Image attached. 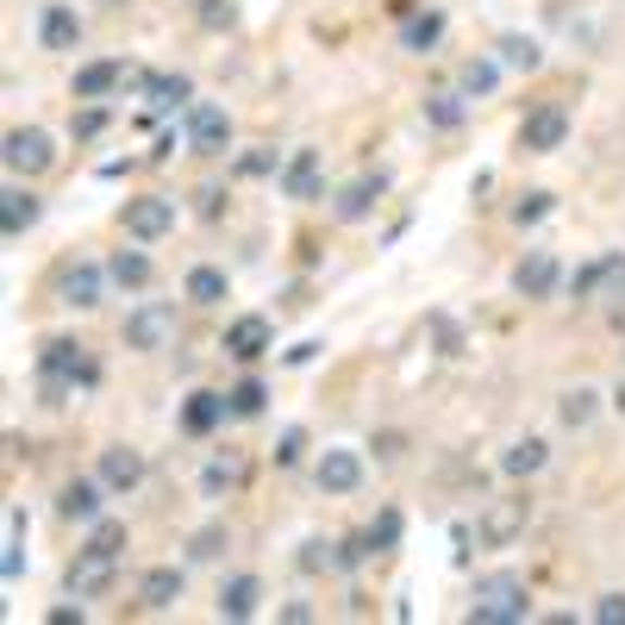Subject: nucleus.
<instances>
[{"instance_id":"30","label":"nucleus","mask_w":625,"mask_h":625,"mask_svg":"<svg viewBox=\"0 0 625 625\" xmlns=\"http://www.w3.org/2000/svg\"><path fill=\"white\" fill-rule=\"evenodd\" d=\"M263 400H270V388H263L257 375H245V382L225 395V407H232V420H257V413H263Z\"/></svg>"},{"instance_id":"22","label":"nucleus","mask_w":625,"mask_h":625,"mask_svg":"<svg viewBox=\"0 0 625 625\" xmlns=\"http://www.w3.org/2000/svg\"><path fill=\"white\" fill-rule=\"evenodd\" d=\"M38 213H45V207H38V195H25V188H7V195H0V225H7V238L32 232Z\"/></svg>"},{"instance_id":"35","label":"nucleus","mask_w":625,"mask_h":625,"mask_svg":"<svg viewBox=\"0 0 625 625\" xmlns=\"http://www.w3.org/2000/svg\"><path fill=\"white\" fill-rule=\"evenodd\" d=\"M82 550L120 557V550H125V520H95V532H88V545H82Z\"/></svg>"},{"instance_id":"9","label":"nucleus","mask_w":625,"mask_h":625,"mask_svg":"<svg viewBox=\"0 0 625 625\" xmlns=\"http://www.w3.org/2000/svg\"><path fill=\"white\" fill-rule=\"evenodd\" d=\"M325 495H357L363 488V457L357 450H320V470H313Z\"/></svg>"},{"instance_id":"28","label":"nucleus","mask_w":625,"mask_h":625,"mask_svg":"<svg viewBox=\"0 0 625 625\" xmlns=\"http://www.w3.org/2000/svg\"><path fill=\"white\" fill-rule=\"evenodd\" d=\"M545 457H550L545 438H520V445L500 457V470H507V475H538V470H545Z\"/></svg>"},{"instance_id":"14","label":"nucleus","mask_w":625,"mask_h":625,"mask_svg":"<svg viewBox=\"0 0 625 625\" xmlns=\"http://www.w3.org/2000/svg\"><path fill=\"white\" fill-rule=\"evenodd\" d=\"M38 45L45 50H75L82 45V20H75L63 0H50L45 13H38Z\"/></svg>"},{"instance_id":"2","label":"nucleus","mask_w":625,"mask_h":625,"mask_svg":"<svg viewBox=\"0 0 625 625\" xmlns=\"http://www.w3.org/2000/svg\"><path fill=\"white\" fill-rule=\"evenodd\" d=\"M38 370H45V388L50 395H70V388H95L100 370L88 363V350L75 345V338H45L38 350Z\"/></svg>"},{"instance_id":"34","label":"nucleus","mask_w":625,"mask_h":625,"mask_svg":"<svg viewBox=\"0 0 625 625\" xmlns=\"http://www.w3.org/2000/svg\"><path fill=\"white\" fill-rule=\"evenodd\" d=\"M225 545H232V532H225V520H213V525H200L195 538H188V557H195V563H213Z\"/></svg>"},{"instance_id":"33","label":"nucleus","mask_w":625,"mask_h":625,"mask_svg":"<svg viewBox=\"0 0 625 625\" xmlns=\"http://www.w3.org/2000/svg\"><path fill=\"white\" fill-rule=\"evenodd\" d=\"M463 113H470V107H463V95H432V100H425V125H438V132H457V125H463Z\"/></svg>"},{"instance_id":"4","label":"nucleus","mask_w":625,"mask_h":625,"mask_svg":"<svg viewBox=\"0 0 625 625\" xmlns=\"http://www.w3.org/2000/svg\"><path fill=\"white\" fill-rule=\"evenodd\" d=\"M57 163V138L45 125H13L7 132V170L13 175H45Z\"/></svg>"},{"instance_id":"7","label":"nucleus","mask_w":625,"mask_h":625,"mask_svg":"<svg viewBox=\"0 0 625 625\" xmlns=\"http://www.w3.org/2000/svg\"><path fill=\"white\" fill-rule=\"evenodd\" d=\"M275 350V325L263 313H245V320L225 325V357H238V363H257V357H270Z\"/></svg>"},{"instance_id":"40","label":"nucleus","mask_w":625,"mask_h":625,"mask_svg":"<svg viewBox=\"0 0 625 625\" xmlns=\"http://www.w3.org/2000/svg\"><path fill=\"white\" fill-rule=\"evenodd\" d=\"M238 175H250V182H257V175H275V150L270 145L245 150V157H238Z\"/></svg>"},{"instance_id":"26","label":"nucleus","mask_w":625,"mask_h":625,"mask_svg":"<svg viewBox=\"0 0 625 625\" xmlns=\"http://www.w3.org/2000/svg\"><path fill=\"white\" fill-rule=\"evenodd\" d=\"M107 275H113V282H120V288H150V257L145 250H113V263H107Z\"/></svg>"},{"instance_id":"15","label":"nucleus","mask_w":625,"mask_h":625,"mask_svg":"<svg viewBox=\"0 0 625 625\" xmlns=\"http://www.w3.org/2000/svg\"><path fill=\"white\" fill-rule=\"evenodd\" d=\"M282 195L288 200H320V150H295V157H288Z\"/></svg>"},{"instance_id":"29","label":"nucleus","mask_w":625,"mask_h":625,"mask_svg":"<svg viewBox=\"0 0 625 625\" xmlns=\"http://www.w3.org/2000/svg\"><path fill=\"white\" fill-rule=\"evenodd\" d=\"M188 300H195V307H220L225 300V270H213V263L188 270Z\"/></svg>"},{"instance_id":"19","label":"nucleus","mask_w":625,"mask_h":625,"mask_svg":"<svg viewBox=\"0 0 625 625\" xmlns=\"http://www.w3.org/2000/svg\"><path fill=\"white\" fill-rule=\"evenodd\" d=\"M225 413H232L225 395H207V388H200V395H188V407H182V432L207 438V432H220V425H225Z\"/></svg>"},{"instance_id":"11","label":"nucleus","mask_w":625,"mask_h":625,"mask_svg":"<svg viewBox=\"0 0 625 625\" xmlns=\"http://www.w3.org/2000/svg\"><path fill=\"white\" fill-rule=\"evenodd\" d=\"M113 563H120V557H100V550H75L70 575H63V582H70V595H75V600L100 595V588L113 582Z\"/></svg>"},{"instance_id":"27","label":"nucleus","mask_w":625,"mask_h":625,"mask_svg":"<svg viewBox=\"0 0 625 625\" xmlns=\"http://www.w3.org/2000/svg\"><path fill=\"white\" fill-rule=\"evenodd\" d=\"M500 63L532 75L538 63H545V45H538V38H525V32H507V38H500Z\"/></svg>"},{"instance_id":"3","label":"nucleus","mask_w":625,"mask_h":625,"mask_svg":"<svg viewBox=\"0 0 625 625\" xmlns=\"http://www.w3.org/2000/svg\"><path fill=\"white\" fill-rule=\"evenodd\" d=\"M125 238H138V245H157V238H170L175 232V200L170 195H138V200H125Z\"/></svg>"},{"instance_id":"13","label":"nucleus","mask_w":625,"mask_h":625,"mask_svg":"<svg viewBox=\"0 0 625 625\" xmlns=\"http://www.w3.org/2000/svg\"><path fill=\"white\" fill-rule=\"evenodd\" d=\"M100 482H107V495H132L138 482H145V457L138 450H100Z\"/></svg>"},{"instance_id":"48","label":"nucleus","mask_w":625,"mask_h":625,"mask_svg":"<svg viewBox=\"0 0 625 625\" xmlns=\"http://www.w3.org/2000/svg\"><path fill=\"white\" fill-rule=\"evenodd\" d=\"M220 207H225V188L207 182V188H200V213H207V220H220Z\"/></svg>"},{"instance_id":"12","label":"nucleus","mask_w":625,"mask_h":625,"mask_svg":"<svg viewBox=\"0 0 625 625\" xmlns=\"http://www.w3.org/2000/svg\"><path fill=\"white\" fill-rule=\"evenodd\" d=\"M532 520V500H495L488 520H482V545H513Z\"/></svg>"},{"instance_id":"47","label":"nucleus","mask_w":625,"mask_h":625,"mask_svg":"<svg viewBox=\"0 0 625 625\" xmlns=\"http://www.w3.org/2000/svg\"><path fill=\"white\" fill-rule=\"evenodd\" d=\"M320 350H325L320 338H300L295 350H282V363H313V357H320Z\"/></svg>"},{"instance_id":"16","label":"nucleus","mask_w":625,"mask_h":625,"mask_svg":"<svg viewBox=\"0 0 625 625\" xmlns=\"http://www.w3.org/2000/svg\"><path fill=\"white\" fill-rule=\"evenodd\" d=\"M100 282H107V275H100L95 263H70L63 282H57V300H63V307H100Z\"/></svg>"},{"instance_id":"20","label":"nucleus","mask_w":625,"mask_h":625,"mask_svg":"<svg viewBox=\"0 0 625 625\" xmlns=\"http://www.w3.org/2000/svg\"><path fill=\"white\" fill-rule=\"evenodd\" d=\"M257 600H263V582H257V575H232L220 588V620H250Z\"/></svg>"},{"instance_id":"6","label":"nucleus","mask_w":625,"mask_h":625,"mask_svg":"<svg viewBox=\"0 0 625 625\" xmlns=\"http://www.w3.org/2000/svg\"><path fill=\"white\" fill-rule=\"evenodd\" d=\"M225 145H232V113L213 107V100H195L188 107V150L195 157H225Z\"/></svg>"},{"instance_id":"43","label":"nucleus","mask_w":625,"mask_h":625,"mask_svg":"<svg viewBox=\"0 0 625 625\" xmlns=\"http://www.w3.org/2000/svg\"><path fill=\"white\" fill-rule=\"evenodd\" d=\"M95 132H107V107H82L75 113V138H95Z\"/></svg>"},{"instance_id":"10","label":"nucleus","mask_w":625,"mask_h":625,"mask_svg":"<svg viewBox=\"0 0 625 625\" xmlns=\"http://www.w3.org/2000/svg\"><path fill=\"white\" fill-rule=\"evenodd\" d=\"M570 138V113L550 100V107H538V113H525V125H520V150H557Z\"/></svg>"},{"instance_id":"42","label":"nucleus","mask_w":625,"mask_h":625,"mask_svg":"<svg viewBox=\"0 0 625 625\" xmlns=\"http://www.w3.org/2000/svg\"><path fill=\"white\" fill-rule=\"evenodd\" d=\"M545 213H550V195H525L520 207H513V220H520V225H538Z\"/></svg>"},{"instance_id":"50","label":"nucleus","mask_w":625,"mask_h":625,"mask_svg":"<svg viewBox=\"0 0 625 625\" xmlns=\"http://www.w3.org/2000/svg\"><path fill=\"white\" fill-rule=\"evenodd\" d=\"M613 407H620V413H625V382H620V395H613Z\"/></svg>"},{"instance_id":"46","label":"nucleus","mask_w":625,"mask_h":625,"mask_svg":"<svg viewBox=\"0 0 625 625\" xmlns=\"http://www.w3.org/2000/svg\"><path fill=\"white\" fill-rule=\"evenodd\" d=\"M0 575H7V582H20V575H25V538H13V545H7V557H0Z\"/></svg>"},{"instance_id":"17","label":"nucleus","mask_w":625,"mask_h":625,"mask_svg":"<svg viewBox=\"0 0 625 625\" xmlns=\"http://www.w3.org/2000/svg\"><path fill=\"white\" fill-rule=\"evenodd\" d=\"M145 100H150V113H170V107H195V82L182 70H163V75H150L145 82Z\"/></svg>"},{"instance_id":"18","label":"nucleus","mask_w":625,"mask_h":625,"mask_svg":"<svg viewBox=\"0 0 625 625\" xmlns=\"http://www.w3.org/2000/svg\"><path fill=\"white\" fill-rule=\"evenodd\" d=\"M513 288H520L525 300H545L550 288H557V257H550V250H532L520 270H513Z\"/></svg>"},{"instance_id":"41","label":"nucleus","mask_w":625,"mask_h":625,"mask_svg":"<svg viewBox=\"0 0 625 625\" xmlns=\"http://www.w3.org/2000/svg\"><path fill=\"white\" fill-rule=\"evenodd\" d=\"M300 450H307V432H300V425H288V432H282V445H275V463H282V470H295Z\"/></svg>"},{"instance_id":"31","label":"nucleus","mask_w":625,"mask_h":625,"mask_svg":"<svg viewBox=\"0 0 625 625\" xmlns=\"http://www.w3.org/2000/svg\"><path fill=\"white\" fill-rule=\"evenodd\" d=\"M495 82H500V63H495V57H470V63H463V95H470V100L495 95Z\"/></svg>"},{"instance_id":"21","label":"nucleus","mask_w":625,"mask_h":625,"mask_svg":"<svg viewBox=\"0 0 625 625\" xmlns=\"http://www.w3.org/2000/svg\"><path fill=\"white\" fill-rule=\"evenodd\" d=\"M100 488H107V482H70V488L57 495V513H63V520L95 525L100 520Z\"/></svg>"},{"instance_id":"44","label":"nucleus","mask_w":625,"mask_h":625,"mask_svg":"<svg viewBox=\"0 0 625 625\" xmlns=\"http://www.w3.org/2000/svg\"><path fill=\"white\" fill-rule=\"evenodd\" d=\"M595 620L600 625H625V595H600L595 600Z\"/></svg>"},{"instance_id":"32","label":"nucleus","mask_w":625,"mask_h":625,"mask_svg":"<svg viewBox=\"0 0 625 625\" xmlns=\"http://www.w3.org/2000/svg\"><path fill=\"white\" fill-rule=\"evenodd\" d=\"M238 482H245V463H238V457H213V463L200 470V488H207V495H225V488H238Z\"/></svg>"},{"instance_id":"45","label":"nucleus","mask_w":625,"mask_h":625,"mask_svg":"<svg viewBox=\"0 0 625 625\" xmlns=\"http://www.w3.org/2000/svg\"><path fill=\"white\" fill-rule=\"evenodd\" d=\"M363 557H370V532H363V538H345V545H338V570H357Z\"/></svg>"},{"instance_id":"24","label":"nucleus","mask_w":625,"mask_h":625,"mask_svg":"<svg viewBox=\"0 0 625 625\" xmlns=\"http://www.w3.org/2000/svg\"><path fill=\"white\" fill-rule=\"evenodd\" d=\"M182 582H188L182 570H150L145 582H138V600H145L150 613H163V607H175V600H182Z\"/></svg>"},{"instance_id":"23","label":"nucleus","mask_w":625,"mask_h":625,"mask_svg":"<svg viewBox=\"0 0 625 625\" xmlns=\"http://www.w3.org/2000/svg\"><path fill=\"white\" fill-rule=\"evenodd\" d=\"M125 88V63H88V70H75V100H100Z\"/></svg>"},{"instance_id":"39","label":"nucleus","mask_w":625,"mask_h":625,"mask_svg":"<svg viewBox=\"0 0 625 625\" xmlns=\"http://www.w3.org/2000/svg\"><path fill=\"white\" fill-rule=\"evenodd\" d=\"M200 25H207V32H232V25H238V7H232V0H200Z\"/></svg>"},{"instance_id":"25","label":"nucleus","mask_w":625,"mask_h":625,"mask_svg":"<svg viewBox=\"0 0 625 625\" xmlns=\"http://www.w3.org/2000/svg\"><path fill=\"white\" fill-rule=\"evenodd\" d=\"M438 38H445V13H432V7H425V13H413V20L400 25V45L407 50H438Z\"/></svg>"},{"instance_id":"37","label":"nucleus","mask_w":625,"mask_h":625,"mask_svg":"<svg viewBox=\"0 0 625 625\" xmlns=\"http://www.w3.org/2000/svg\"><path fill=\"white\" fill-rule=\"evenodd\" d=\"M395 545H400V513L395 507H382L375 525H370V550H395Z\"/></svg>"},{"instance_id":"1","label":"nucleus","mask_w":625,"mask_h":625,"mask_svg":"<svg viewBox=\"0 0 625 625\" xmlns=\"http://www.w3.org/2000/svg\"><path fill=\"white\" fill-rule=\"evenodd\" d=\"M532 620V595L520 575H482L470 600V625H520Z\"/></svg>"},{"instance_id":"8","label":"nucleus","mask_w":625,"mask_h":625,"mask_svg":"<svg viewBox=\"0 0 625 625\" xmlns=\"http://www.w3.org/2000/svg\"><path fill=\"white\" fill-rule=\"evenodd\" d=\"M388 195V170H370V175H357L350 188H338V200H332V213L345 225H357V220H370V207Z\"/></svg>"},{"instance_id":"5","label":"nucleus","mask_w":625,"mask_h":625,"mask_svg":"<svg viewBox=\"0 0 625 625\" xmlns=\"http://www.w3.org/2000/svg\"><path fill=\"white\" fill-rule=\"evenodd\" d=\"M175 338V300H145L125 313V345L132 350H163Z\"/></svg>"},{"instance_id":"36","label":"nucleus","mask_w":625,"mask_h":625,"mask_svg":"<svg viewBox=\"0 0 625 625\" xmlns=\"http://www.w3.org/2000/svg\"><path fill=\"white\" fill-rule=\"evenodd\" d=\"M595 388H570V395H563V407H557V413H563V425H588L595 420Z\"/></svg>"},{"instance_id":"49","label":"nucleus","mask_w":625,"mask_h":625,"mask_svg":"<svg viewBox=\"0 0 625 625\" xmlns=\"http://www.w3.org/2000/svg\"><path fill=\"white\" fill-rule=\"evenodd\" d=\"M282 620H288V625H307V620H313V607H307V600H288V607H282Z\"/></svg>"},{"instance_id":"38","label":"nucleus","mask_w":625,"mask_h":625,"mask_svg":"<svg viewBox=\"0 0 625 625\" xmlns=\"http://www.w3.org/2000/svg\"><path fill=\"white\" fill-rule=\"evenodd\" d=\"M300 570H338V545L307 538V545H300Z\"/></svg>"}]
</instances>
